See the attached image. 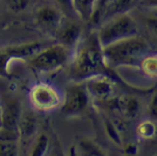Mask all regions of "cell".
Masks as SVG:
<instances>
[{
  "mask_svg": "<svg viewBox=\"0 0 157 156\" xmlns=\"http://www.w3.org/2000/svg\"><path fill=\"white\" fill-rule=\"evenodd\" d=\"M83 83L91 97L107 102L118 97V84L109 75L103 73L93 75L83 81Z\"/></svg>",
  "mask_w": 157,
  "mask_h": 156,
  "instance_id": "obj_7",
  "label": "cell"
},
{
  "mask_svg": "<svg viewBox=\"0 0 157 156\" xmlns=\"http://www.w3.org/2000/svg\"><path fill=\"white\" fill-rule=\"evenodd\" d=\"M2 126V110L0 108V128Z\"/></svg>",
  "mask_w": 157,
  "mask_h": 156,
  "instance_id": "obj_24",
  "label": "cell"
},
{
  "mask_svg": "<svg viewBox=\"0 0 157 156\" xmlns=\"http://www.w3.org/2000/svg\"><path fill=\"white\" fill-rule=\"evenodd\" d=\"M18 154L17 140L0 139V156H14Z\"/></svg>",
  "mask_w": 157,
  "mask_h": 156,
  "instance_id": "obj_18",
  "label": "cell"
},
{
  "mask_svg": "<svg viewBox=\"0 0 157 156\" xmlns=\"http://www.w3.org/2000/svg\"><path fill=\"white\" fill-rule=\"evenodd\" d=\"M43 48L41 41H31L0 49V75H7L9 63L13 60H29Z\"/></svg>",
  "mask_w": 157,
  "mask_h": 156,
  "instance_id": "obj_6",
  "label": "cell"
},
{
  "mask_svg": "<svg viewBox=\"0 0 157 156\" xmlns=\"http://www.w3.org/2000/svg\"><path fill=\"white\" fill-rule=\"evenodd\" d=\"M9 10L13 13H21L27 8L30 0H2Z\"/></svg>",
  "mask_w": 157,
  "mask_h": 156,
  "instance_id": "obj_21",
  "label": "cell"
},
{
  "mask_svg": "<svg viewBox=\"0 0 157 156\" xmlns=\"http://www.w3.org/2000/svg\"><path fill=\"white\" fill-rule=\"evenodd\" d=\"M138 68L147 78L157 79V53H147L140 62Z\"/></svg>",
  "mask_w": 157,
  "mask_h": 156,
  "instance_id": "obj_16",
  "label": "cell"
},
{
  "mask_svg": "<svg viewBox=\"0 0 157 156\" xmlns=\"http://www.w3.org/2000/svg\"><path fill=\"white\" fill-rule=\"evenodd\" d=\"M135 132L140 139L145 141L155 139L157 137V121L146 117L139 122Z\"/></svg>",
  "mask_w": 157,
  "mask_h": 156,
  "instance_id": "obj_15",
  "label": "cell"
},
{
  "mask_svg": "<svg viewBox=\"0 0 157 156\" xmlns=\"http://www.w3.org/2000/svg\"><path fill=\"white\" fill-rule=\"evenodd\" d=\"M97 0H73V8L75 15L84 22H90L93 18Z\"/></svg>",
  "mask_w": 157,
  "mask_h": 156,
  "instance_id": "obj_14",
  "label": "cell"
},
{
  "mask_svg": "<svg viewBox=\"0 0 157 156\" xmlns=\"http://www.w3.org/2000/svg\"><path fill=\"white\" fill-rule=\"evenodd\" d=\"M145 30L151 40L157 43V15L150 16L146 19Z\"/></svg>",
  "mask_w": 157,
  "mask_h": 156,
  "instance_id": "obj_20",
  "label": "cell"
},
{
  "mask_svg": "<svg viewBox=\"0 0 157 156\" xmlns=\"http://www.w3.org/2000/svg\"><path fill=\"white\" fill-rule=\"evenodd\" d=\"M106 68L137 67L141 59L150 52V45L140 36L125 39L102 48Z\"/></svg>",
  "mask_w": 157,
  "mask_h": 156,
  "instance_id": "obj_2",
  "label": "cell"
},
{
  "mask_svg": "<svg viewBox=\"0 0 157 156\" xmlns=\"http://www.w3.org/2000/svg\"><path fill=\"white\" fill-rule=\"evenodd\" d=\"M48 148V138L46 134H40L36 139L31 151L32 156H42Z\"/></svg>",
  "mask_w": 157,
  "mask_h": 156,
  "instance_id": "obj_17",
  "label": "cell"
},
{
  "mask_svg": "<svg viewBox=\"0 0 157 156\" xmlns=\"http://www.w3.org/2000/svg\"><path fill=\"white\" fill-rule=\"evenodd\" d=\"M35 19L38 24L45 30L55 34H56L65 19L63 11L59 7L51 5H43L39 7L35 12Z\"/></svg>",
  "mask_w": 157,
  "mask_h": 156,
  "instance_id": "obj_10",
  "label": "cell"
},
{
  "mask_svg": "<svg viewBox=\"0 0 157 156\" xmlns=\"http://www.w3.org/2000/svg\"><path fill=\"white\" fill-rule=\"evenodd\" d=\"M139 5L146 9L157 11V0H140Z\"/></svg>",
  "mask_w": 157,
  "mask_h": 156,
  "instance_id": "obj_23",
  "label": "cell"
},
{
  "mask_svg": "<svg viewBox=\"0 0 157 156\" xmlns=\"http://www.w3.org/2000/svg\"><path fill=\"white\" fill-rule=\"evenodd\" d=\"M19 106L17 103L11 101L7 103L5 109L2 111V126L10 130L19 131Z\"/></svg>",
  "mask_w": 157,
  "mask_h": 156,
  "instance_id": "obj_13",
  "label": "cell"
},
{
  "mask_svg": "<svg viewBox=\"0 0 157 156\" xmlns=\"http://www.w3.org/2000/svg\"><path fill=\"white\" fill-rule=\"evenodd\" d=\"M116 108L126 120H135L145 113L146 103L134 94H122L115 98Z\"/></svg>",
  "mask_w": 157,
  "mask_h": 156,
  "instance_id": "obj_9",
  "label": "cell"
},
{
  "mask_svg": "<svg viewBox=\"0 0 157 156\" xmlns=\"http://www.w3.org/2000/svg\"><path fill=\"white\" fill-rule=\"evenodd\" d=\"M139 3L140 0H110L101 20H106L120 14L129 13L132 8L137 6Z\"/></svg>",
  "mask_w": 157,
  "mask_h": 156,
  "instance_id": "obj_12",
  "label": "cell"
},
{
  "mask_svg": "<svg viewBox=\"0 0 157 156\" xmlns=\"http://www.w3.org/2000/svg\"><path fill=\"white\" fill-rule=\"evenodd\" d=\"M29 97L32 105L40 112H51L63 104L59 91L48 83H37L33 86Z\"/></svg>",
  "mask_w": 157,
  "mask_h": 156,
  "instance_id": "obj_5",
  "label": "cell"
},
{
  "mask_svg": "<svg viewBox=\"0 0 157 156\" xmlns=\"http://www.w3.org/2000/svg\"><path fill=\"white\" fill-rule=\"evenodd\" d=\"M58 7L66 13H75L73 8V0H55Z\"/></svg>",
  "mask_w": 157,
  "mask_h": 156,
  "instance_id": "obj_22",
  "label": "cell"
},
{
  "mask_svg": "<svg viewBox=\"0 0 157 156\" xmlns=\"http://www.w3.org/2000/svg\"><path fill=\"white\" fill-rule=\"evenodd\" d=\"M145 114L147 118L157 121V89L151 94L146 102Z\"/></svg>",
  "mask_w": 157,
  "mask_h": 156,
  "instance_id": "obj_19",
  "label": "cell"
},
{
  "mask_svg": "<svg viewBox=\"0 0 157 156\" xmlns=\"http://www.w3.org/2000/svg\"><path fill=\"white\" fill-rule=\"evenodd\" d=\"M139 32L138 22L127 13L105 20L96 34L101 47L104 48L116 41L138 36Z\"/></svg>",
  "mask_w": 157,
  "mask_h": 156,
  "instance_id": "obj_3",
  "label": "cell"
},
{
  "mask_svg": "<svg viewBox=\"0 0 157 156\" xmlns=\"http://www.w3.org/2000/svg\"><path fill=\"white\" fill-rule=\"evenodd\" d=\"M56 35L60 43L66 46L69 49H74L82 38V28L77 23L64 19Z\"/></svg>",
  "mask_w": 157,
  "mask_h": 156,
  "instance_id": "obj_11",
  "label": "cell"
},
{
  "mask_svg": "<svg viewBox=\"0 0 157 156\" xmlns=\"http://www.w3.org/2000/svg\"><path fill=\"white\" fill-rule=\"evenodd\" d=\"M69 63L71 75L77 81L83 82L103 73V69L106 67L97 34L81 39L72 51Z\"/></svg>",
  "mask_w": 157,
  "mask_h": 156,
  "instance_id": "obj_1",
  "label": "cell"
},
{
  "mask_svg": "<svg viewBox=\"0 0 157 156\" xmlns=\"http://www.w3.org/2000/svg\"><path fill=\"white\" fill-rule=\"evenodd\" d=\"M72 53L62 43L48 46L28 60L32 69L39 73H52L61 69L70 62Z\"/></svg>",
  "mask_w": 157,
  "mask_h": 156,
  "instance_id": "obj_4",
  "label": "cell"
},
{
  "mask_svg": "<svg viewBox=\"0 0 157 156\" xmlns=\"http://www.w3.org/2000/svg\"><path fill=\"white\" fill-rule=\"evenodd\" d=\"M90 94L84 83L74 84L68 88L63 99L62 111L66 114H77L83 112L89 105Z\"/></svg>",
  "mask_w": 157,
  "mask_h": 156,
  "instance_id": "obj_8",
  "label": "cell"
}]
</instances>
